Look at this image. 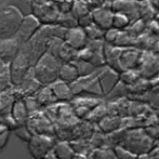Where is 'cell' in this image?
I'll use <instances>...</instances> for the list:
<instances>
[{"mask_svg": "<svg viewBox=\"0 0 159 159\" xmlns=\"http://www.w3.org/2000/svg\"><path fill=\"white\" fill-rule=\"evenodd\" d=\"M63 64L59 57H54L49 52H46L39 61L35 64L34 70L37 79L42 86H49L57 79H59V70Z\"/></svg>", "mask_w": 159, "mask_h": 159, "instance_id": "obj_1", "label": "cell"}, {"mask_svg": "<svg viewBox=\"0 0 159 159\" xmlns=\"http://www.w3.org/2000/svg\"><path fill=\"white\" fill-rule=\"evenodd\" d=\"M23 19L24 15L15 7L2 3L0 6V39L14 37Z\"/></svg>", "mask_w": 159, "mask_h": 159, "instance_id": "obj_2", "label": "cell"}, {"mask_svg": "<svg viewBox=\"0 0 159 159\" xmlns=\"http://www.w3.org/2000/svg\"><path fill=\"white\" fill-rule=\"evenodd\" d=\"M155 144L156 140L147 133L144 128H135L128 129L126 139L121 145L138 155H142L148 154Z\"/></svg>", "mask_w": 159, "mask_h": 159, "instance_id": "obj_3", "label": "cell"}, {"mask_svg": "<svg viewBox=\"0 0 159 159\" xmlns=\"http://www.w3.org/2000/svg\"><path fill=\"white\" fill-rule=\"evenodd\" d=\"M48 40L49 38L44 35L41 30H39L32 39L21 46V52L25 54V57L30 60L33 66H35V64L39 61L40 57L47 52Z\"/></svg>", "mask_w": 159, "mask_h": 159, "instance_id": "obj_4", "label": "cell"}, {"mask_svg": "<svg viewBox=\"0 0 159 159\" xmlns=\"http://www.w3.org/2000/svg\"><path fill=\"white\" fill-rule=\"evenodd\" d=\"M59 139L55 135L47 134H33L30 141L27 143L28 152L34 159H42L48 153L53 151Z\"/></svg>", "mask_w": 159, "mask_h": 159, "instance_id": "obj_5", "label": "cell"}, {"mask_svg": "<svg viewBox=\"0 0 159 159\" xmlns=\"http://www.w3.org/2000/svg\"><path fill=\"white\" fill-rule=\"evenodd\" d=\"M26 126L32 131L33 134H47V135H55V126L50 119L44 109L38 111L30 115ZM57 136V135H55Z\"/></svg>", "mask_w": 159, "mask_h": 159, "instance_id": "obj_6", "label": "cell"}, {"mask_svg": "<svg viewBox=\"0 0 159 159\" xmlns=\"http://www.w3.org/2000/svg\"><path fill=\"white\" fill-rule=\"evenodd\" d=\"M141 76L146 79H153L159 76V53L142 50L140 64L138 67Z\"/></svg>", "mask_w": 159, "mask_h": 159, "instance_id": "obj_7", "label": "cell"}, {"mask_svg": "<svg viewBox=\"0 0 159 159\" xmlns=\"http://www.w3.org/2000/svg\"><path fill=\"white\" fill-rule=\"evenodd\" d=\"M103 101H104L103 98L81 94L74 96V98L70 101V104L77 117L80 119H86L89 114L91 113V111Z\"/></svg>", "mask_w": 159, "mask_h": 159, "instance_id": "obj_8", "label": "cell"}, {"mask_svg": "<svg viewBox=\"0 0 159 159\" xmlns=\"http://www.w3.org/2000/svg\"><path fill=\"white\" fill-rule=\"evenodd\" d=\"M61 13L59 6L54 1L46 3H36L34 2L33 14L41 22L42 25L46 24H57L59 15Z\"/></svg>", "mask_w": 159, "mask_h": 159, "instance_id": "obj_9", "label": "cell"}, {"mask_svg": "<svg viewBox=\"0 0 159 159\" xmlns=\"http://www.w3.org/2000/svg\"><path fill=\"white\" fill-rule=\"evenodd\" d=\"M41 22L37 19L34 14H30L24 16L19 30L15 34L14 38L21 43V46L28 40H30L34 36L37 34L38 30L41 27Z\"/></svg>", "mask_w": 159, "mask_h": 159, "instance_id": "obj_10", "label": "cell"}, {"mask_svg": "<svg viewBox=\"0 0 159 159\" xmlns=\"http://www.w3.org/2000/svg\"><path fill=\"white\" fill-rule=\"evenodd\" d=\"M42 87V84L37 79L34 70V66L30 67V69L27 71L24 79L19 86H14L15 94L17 98H24L26 96L35 95L38 92L40 88Z\"/></svg>", "mask_w": 159, "mask_h": 159, "instance_id": "obj_11", "label": "cell"}, {"mask_svg": "<svg viewBox=\"0 0 159 159\" xmlns=\"http://www.w3.org/2000/svg\"><path fill=\"white\" fill-rule=\"evenodd\" d=\"M30 67H33V65L30 64V60L20 50L19 54L10 63V73L13 86H19L21 84Z\"/></svg>", "mask_w": 159, "mask_h": 159, "instance_id": "obj_12", "label": "cell"}, {"mask_svg": "<svg viewBox=\"0 0 159 159\" xmlns=\"http://www.w3.org/2000/svg\"><path fill=\"white\" fill-rule=\"evenodd\" d=\"M140 2L136 0H113L111 4V10L114 12H119L126 14L131 22L140 19Z\"/></svg>", "mask_w": 159, "mask_h": 159, "instance_id": "obj_13", "label": "cell"}, {"mask_svg": "<svg viewBox=\"0 0 159 159\" xmlns=\"http://www.w3.org/2000/svg\"><path fill=\"white\" fill-rule=\"evenodd\" d=\"M64 41L75 48L76 50H81L88 44L89 39L87 37V34L84 32V28L81 26H76L73 28H68L65 35Z\"/></svg>", "mask_w": 159, "mask_h": 159, "instance_id": "obj_14", "label": "cell"}, {"mask_svg": "<svg viewBox=\"0 0 159 159\" xmlns=\"http://www.w3.org/2000/svg\"><path fill=\"white\" fill-rule=\"evenodd\" d=\"M21 50V43L13 38L0 39V59L4 63L10 64Z\"/></svg>", "mask_w": 159, "mask_h": 159, "instance_id": "obj_15", "label": "cell"}, {"mask_svg": "<svg viewBox=\"0 0 159 159\" xmlns=\"http://www.w3.org/2000/svg\"><path fill=\"white\" fill-rule=\"evenodd\" d=\"M141 55H142V50L136 47L122 48L121 57H120L122 71L126 69H138Z\"/></svg>", "mask_w": 159, "mask_h": 159, "instance_id": "obj_16", "label": "cell"}, {"mask_svg": "<svg viewBox=\"0 0 159 159\" xmlns=\"http://www.w3.org/2000/svg\"><path fill=\"white\" fill-rule=\"evenodd\" d=\"M122 48L114 44H109L105 42L104 46V57L106 65L115 70L116 73L120 74L122 71L121 63H120V57H121Z\"/></svg>", "mask_w": 159, "mask_h": 159, "instance_id": "obj_17", "label": "cell"}, {"mask_svg": "<svg viewBox=\"0 0 159 159\" xmlns=\"http://www.w3.org/2000/svg\"><path fill=\"white\" fill-rule=\"evenodd\" d=\"M91 14L93 17V22L98 26H100L102 30H107L113 26V17L114 11L109 8L105 7H98V8L92 9Z\"/></svg>", "mask_w": 159, "mask_h": 159, "instance_id": "obj_18", "label": "cell"}, {"mask_svg": "<svg viewBox=\"0 0 159 159\" xmlns=\"http://www.w3.org/2000/svg\"><path fill=\"white\" fill-rule=\"evenodd\" d=\"M49 86L52 89L57 102H70L75 96L73 90H71L70 84L61 79H57Z\"/></svg>", "mask_w": 159, "mask_h": 159, "instance_id": "obj_19", "label": "cell"}, {"mask_svg": "<svg viewBox=\"0 0 159 159\" xmlns=\"http://www.w3.org/2000/svg\"><path fill=\"white\" fill-rule=\"evenodd\" d=\"M96 127L103 133L108 134L116 130L124 128V117L118 115H108L96 124Z\"/></svg>", "mask_w": 159, "mask_h": 159, "instance_id": "obj_20", "label": "cell"}, {"mask_svg": "<svg viewBox=\"0 0 159 159\" xmlns=\"http://www.w3.org/2000/svg\"><path fill=\"white\" fill-rule=\"evenodd\" d=\"M11 113H12V116L14 117L15 121L17 122L19 126H23V125L27 124V120L30 118V113H28L24 98H17L15 101Z\"/></svg>", "mask_w": 159, "mask_h": 159, "instance_id": "obj_21", "label": "cell"}, {"mask_svg": "<svg viewBox=\"0 0 159 159\" xmlns=\"http://www.w3.org/2000/svg\"><path fill=\"white\" fill-rule=\"evenodd\" d=\"M17 100L14 86L0 92V114L11 113L14 102Z\"/></svg>", "mask_w": 159, "mask_h": 159, "instance_id": "obj_22", "label": "cell"}, {"mask_svg": "<svg viewBox=\"0 0 159 159\" xmlns=\"http://www.w3.org/2000/svg\"><path fill=\"white\" fill-rule=\"evenodd\" d=\"M53 152L59 159H75L77 155V153L71 147L69 141L59 140L53 148Z\"/></svg>", "mask_w": 159, "mask_h": 159, "instance_id": "obj_23", "label": "cell"}, {"mask_svg": "<svg viewBox=\"0 0 159 159\" xmlns=\"http://www.w3.org/2000/svg\"><path fill=\"white\" fill-rule=\"evenodd\" d=\"M78 78H79V74H78L77 68H76L73 62L63 63L61 65V68L59 70V79L70 84L74 81H76Z\"/></svg>", "mask_w": 159, "mask_h": 159, "instance_id": "obj_24", "label": "cell"}, {"mask_svg": "<svg viewBox=\"0 0 159 159\" xmlns=\"http://www.w3.org/2000/svg\"><path fill=\"white\" fill-rule=\"evenodd\" d=\"M34 96L37 98L39 104L41 105L43 108L47 106H49V105L54 104V103L57 102V98H55L54 93H53V91L50 86H42Z\"/></svg>", "mask_w": 159, "mask_h": 159, "instance_id": "obj_25", "label": "cell"}, {"mask_svg": "<svg viewBox=\"0 0 159 159\" xmlns=\"http://www.w3.org/2000/svg\"><path fill=\"white\" fill-rule=\"evenodd\" d=\"M139 13H140V19L144 20L147 24L151 21H153L158 14V11L154 8L151 0H144L140 2V8H139Z\"/></svg>", "mask_w": 159, "mask_h": 159, "instance_id": "obj_26", "label": "cell"}, {"mask_svg": "<svg viewBox=\"0 0 159 159\" xmlns=\"http://www.w3.org/2000/svg\"><path fill=\"white\" fill-rule=\"evenodd\" d=\"M127 132L128 129L120 128V129L116 130V131L111 132V133L106 134V147L114 148L115 146L121 145L122 142L125 141V139H126Z\"/></svg>", "mask_w": 159, "mask_h": 159, "instance_id": "obj_27", "label": "cell"}, {"mask_svg": "<svg viewBox=\"0 0 159 159\" xmlns=\"http://www.w3.org/2000/svg\"><path fill=\"white\" fill-rule=\"evenodd\" d=\"M69 143H70L74 151L77 154H81V155L88 156L93 149V146L89 139H75V140L69 141Z\"/></svg>", "mask_w": 159, "mask_h": 159, "instance_id": "obj_28", "label": "cell"}, {"mask_svg": "<svg viewBox=\"0 0 159 159\" xmlns=\"http://www.w3.org/2000/svg\"><path fill=\"white\" fill-rule=\"evenodd\" d=\"M3 3L15 7L17 10L21 11L24 16L33 14L34 0H6Z\"/></svg>", "mask_w": 159, "mask_h": 159, "instance_id": "obj_29", "label": "cell"}, {"mask_svg": "<svg viewBox=\"0 0 159 159\" xmlns=\"http://www.w3.org/2000/svg\"><path fill=\"white\" fill-rule=\"evenodd\" d=\"M74 65L76 66L79 74V77H84V76H89L91 74L95 73L98 70V67H95L92 63L88 61H84L81 59H76L75 61H73Z\"/></svg>", "mask_w": 159, "mask_h": 159, "instance_id": "obj_30", "label": "cell"}, {"mask_svg": "<svg viewBox=\"0 0 159 159\" xmlns=\"http://www.w3.org/2000/svg\"><path fill=\"white\" fill-rule=\"evenodd\" d=\"M77 55L78 50H76L75 48H73V47L69 46L68 43H66L64 41L59 53V59L61 60L62 63H70V62L75 61L77 59Z\"/></svg>", "mask_w": 159, "mask_h": 159, "instance_id": "obj_31", "label": "cell"}, {"mask_svg": "<svg viewBox=\"0 0 159 159\" xmlns=\"http://www.w3.org/2000/svg\"><path fill=\"white\" fill-rule=\"evenodd\" d=\"M115 152L111 147H98L93 148L88 155V159H114Z\"/></svg>", "mask_w": 159, "mask_h": 159, "instance_id": "obj_32", "label": "cell"}, {"mask_svg": "<svg viewBox=\"0 0 159 159\" xmlns=\"http://www.w3.org/2000/svg\"><path fill=\"white\" fill-rule=\"evenodd\" d=\"M61 26H63L65 28H73L78 26V19L73 14L71 11L69 12H61L57 19V23Z\"/></svg>", "mask_w": 159, "mask_h": 159, "instance_id": "obj_33", "label": "cell"}, {"mask_svg": "<svg viewBox=\"0 0 159 159\" xmlns=\"http://www.w3.org/2000/svg\"><path fill=\"white\" fill-rule=\"evenodd\" d=\"M142 77L139 69H126L119 74V80L126 86H131Z\"/></svg>", "mask_w": 159, "mask_h": 159, "instance_id": "obj_34", "label": "cell"}, {"mask_svg": "<svg viewBox=\"0 0 159 159\" xmlns=\"http://www.w3.org/2000/svg\"><path fill=\"white\" fill-rule=\"evenodd\" d=\"M71 12H73V14L75 15L77 19H79V17L90 13L91 8L89 7L87 0H74Z\"/></svg>", "mask_w": 159, "mask_h": 159, "instance_id": "obj_35", "label": "cell"}, {"mask_svg": "<svg viewBox=\"0 0 159 159\" xmlns=\"http://www.w3.org/2000/svg\"><path fill=\"white\" fill-rule=\"evenodd\" d=\"M147 26L148 25H147V23L144 21V20L138 19V20H135V21L131 22V24H130L129 27H128L126 30L130 34V35L133 36V37L138 38L139 36H141L145 30H146Z\"/></svg>", "mask_w": 159, "mask_h": 159, "instance_id": "obj_36", "label": "cell"}, {"mask_svg": "<svg viewBox=\"0 0 159 159\" xmlns=\"http://www.w3.org/2000/svg\"><path fill=\"white\" fill-rule=\"evenodd\" d=\"M131 24V20L124 13L114 12L113 17V28H116L118 30H126L129 25Z\"/></svg>", "mask_w": 159, "mask_h": 159, "instance_id": "obj_37", "label": "cell"}, {"mask_svg": "<svg viewBox=\"0 0 159 159\" xmlns=\"http://www.w3.org/2000/svg\"><path fill=\"white\" fill-rule=\"evenodd\" d=\"M84 32H86L89 40H101L104 38L105 34V30H102L100 26L96 25L94 22L89 26H87V27H84Z\"/></svg>", "mask_w": 159, "mask_h": 159, "instance_id": "obj_38", "label": "cell"}, {"mask_svg": "<svg viewBox=\"0 0 159 159\" xmlns=\"http://www.w3.org/2000/svg\"><path fill=\"white\" fill-rule=\"evenodd\" d=\"M64 43V39L59 37H52L48 40L47 42V52L51 53L54 57H59V53L60 50H61L62 46Z\"/></svg>", "mask_w": 159, "mask_h": 159, "instance_id": "obj_39", "label": "cell"}, {"mask_svg": "<svg viewBox=\"0 0 159 159\" xmlns=\"http://www.w3.org/2000/svg\"><path fill=\"white\" fill-rule=\"evenodd\" d=\"M114 152H115V156L117 159H138L139 155L130 151L129 148L122 146V145H118V146L114 147Z\"/></svg>", "mask_w": 159, "mask_h": 159, "instance_id": "obj_40", "label": "cell"}, {"mask_svg": "<svg viewBox=\"0 0 159 159\" xmlns=\"http://www.w3.org/2000/svg\"><path fill=\"white\" fill-rule=\"evenodd\" d=\"M12 132L15 134V136H17V138L20 139V140L23 141V142H26V143L30 142V139H32V136H33L32 131L28 129V127L26 126V125L19 126L15 130H13Z\"/></svg>", "mask_w": 159, "mask_h": 159, "instance_id": "obj_41", "label": "cell"}, {"mask_svg": "<svg viewBox=\"0 0 159 159\" xmlns=\"http://www.w3.org/2000/svg\"><path fill=\"white\" fill-rule=\"evenodd\" d=\"M24 100H25L26 106H27L30 115H32V114L36 113V111H41V109L43 108V107L39 104V102L37 101V98H36L34 95L26 96V98H24Z\"/></svg>", "mask_w": 159, "mask_h": 159, "instance_id": "obj_42", "label": "cell"}, {"mask_svg": "<svg viewBox=\"0 0 159 159\" xmlns=\"http://www.w3.org/2000/svg\"><path fill=\"white\" fill-rule=\"evenodd\" d=\"M0 122L6 125V126L9 128L10 131H13V130H15L17 127H19L17 122L15 121L14 117L12 116V113L0 114Z\"/></svg>", "mask_w": 159, "mask_h": 159, "instance_id": "obj_43", "label": "cell"}, {"mask_svg": "<svg viewBox=\"0 0 159 159\" xmlns=\"http://www.w3.org/2000/svg\"><path fill=\"white\" fill-rule=\"evenodd\" d=\"M119 32L120 30H116V28H109V30H105V34H104V38H103V40H104L106 43H109V44H114L116 41V39H117L118 35H119Z\"/></svg>", "mask_w": 159, "mask_h": 159, "instance_id": "obj_44", "label": "cell"}, {"mask_svg": "<svg viewBox=\"0 0 159 159\" xmlns=\"http://www.w3.org/2000/svg\"><path fill=\"white\" fill-rule=\"evenodd\" d=\"M92 23H93V17H92L91 12L78 19V25L81 26V27H84V28L87 27V26H89L90 24H92Z\"/></svg>", "mask_w": 159, "mask_h": 159, "instance_id": "obj_45", "label": "cell"}, {"mask_svg": "<svg viewBox=\"0 0 159 159\" xmlns=\"http://www.w3.org/2000/svg\"><path fill=\"white\" fill-rule=\"evenodd\" d=\"M146 132L152 136L153 139H155L156 141H159V122L154 126H151V127H147L145 128Z\"/></svg>", "mask_w": 159, "mask_h": 159, "instance_id": "obj_46", "label": "cell"}, {"mask_svg": "<svg viewBox=\"0 0 159 159\" xmlns=\"http://www.w3.org/2000/svg\"><path fill=\"white\" fill-rule=\"evenodd\" d=\"M12 131H7L4 133L0 134V152H2L8 145V142L10 140V135Z\"/></svg>", "mask_w": 159, "mask_h": 159, "instance_id": "obj_47", "label": "cell"}, {"mask_svg": "<svg viewBox=\"0 0 159 159\" xmlns=\"http://www.w3.org/2000/svg\"><path fill=\"white\" fill-rule=\"evenodd\" d=\"M147 155L149 159H159V141H156L155 146L151 149V152Z\"/></svg>", "mask_w": 159, "mask_h": 159, "instance_id": "obj_48", "label": "cell"}, {"mask_svg": "<svg viewBox=\"0 0 159 159\" xmlns=\"http://www.w3.org/2000/svg\"><path fill=\"white\" fill-rule=\"evenodd\" d=\"M106 1L107 0H87V2H88L91 10H92V9H95V8H98V7H103Z\"/></svg>", "mask_w": 159, "mask_h": 159, "instance_id": "obj_49", "label": "cell"}, {"mask_svg": "<svg viewBox=\"0 0 159 159\" xmlns=\"http://www.w3.org/2000/svg\"><path fill=\"white\" fill-rule=\"evenodd\" d=\"M7 131H10V130H9V128L7 127L4 124H2V122H0V134L4 133V132H7Z\"/></svg>", "mask_w": 159, "mask_h": 159, "instance_id": "obj_50", "label": "cell"}, {"mask_svg": "<svg viewBox=\"0 0 159 159\" xmlns=\"http://www.w3.org/2000/svg\"><path fill=\"white\" fill-rule=\"evenodd\" d=\"M152 4L154 6V8L156 9V10L159 12V0H151Z\"/></svg>", "mask_w": 159, "mask_h": 159, "instance_id": "obj_51", "label": "cell"}, {"mask_svg": "<svg viewBox=\"0 0 159 159\" xmlns=\"http://www.w3.org/2000/svg\"><path fill=\"white\" fill-rule=\"evenodd\" d=\"M8 65H9L8 63H4V62L2 61L1 59H0V71H1L2 69H3V68H4V67H6V66H8Z\"/></svg>", "mask_w": 159, "mask_h": 159, "instance_id": "obj_52", "label": "cell"}, {"mask_svg": "<svg viewBox=\"0 0 159 159\" xmlns=\"http://www.w3.org/2000/svg\"><path fill=\"white\" fill-rule=\"evenodd\" d=\"M50 1H54V0H34V2H36V3H46V2Z\"/></svg>", "mask_w": 159, "mask_h": 159, "instance_id": "obj_53", "label": "cell"}, {"mask_svg": "<svg viewBox=\"0 0 159 159\" xmlns=\"http://www.w3.org/2000/svg\"><path fill=\"white\" fill-rule=\"evenodd\" d=\"M138 159H149V157L147 154H142V155H139Z\"/></svg>", "mask_w": 159, "mask_h": 159, "instance_id": "obj_54", "label": "cell"}, {"mask_svg": "<svg viewBox=\"0 0 159 159\" xmlns=\"http://www.w3.org/2000/svg\"><path fill=\"white\" fill-rule=\"evenodd\" d=\"M156 114H157V116H158V118H159V109H157V111H156Z\"/></svg>", "mask_w": 159, "mask_h": 159, "instance_id": "obj_55", "label": "cell"}, {"mask_svg": "<svg viewBox=\"0 0 159 159\" xmlns=\"http://www.w3.org/2000/svg\"><path fill=\"white\" fill-rule=\"evenodd\" d=\"M138 2H141V1H144V0H136Z\"/></svg>", "mask_w": 159, "mask_h": 159, "instance_id": "obj_56", "label": "cell"}, {"mask_svg": "<svg viewBox=\"0 0 159 159\" xmlns=\"http://www.w3.org/2000/svg\"><path fill=\"white\" fill-rule=\"evenodd\" d=\"M114 159H117V158H116V157H115V158H114Z\"/></svg>", "mask_w": 159, "mask_h": 159, "instance_id": "obj_57", "label": "cell"}, {"mask_svg": "<svg viewBox=\"0 0 159 159\" xmlns=\"http://www.w3.org/2000/svg\"><path fill=\"white\" fill-rule=\"evenodd\" d=\"M32 159H34V158H32Z\"/></svg>", "mask_w": 159, "mask_h": 159, "instance_id": "obj_58", "label": "cell"}]
</instances>
